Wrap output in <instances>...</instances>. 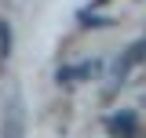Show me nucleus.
<instances>
[{
    "mask_svg": "<svg viewBox=\"0 0 146 138\" xmlns=\"http://www.w3.org/2000/svg\"><path fill=\"white\" fill-rule=\"evenodd\" d=\"M106 131L113 138H135L139 135V116L128 113V109H121V113H113V116L106 120Z\"/></svg>",
    "mask_w": 146,
    "mask_h": 138,
    "instance_id": "1",
    "label": "nucleus"
},
{
    "mask_svg": "<svg viewBox=\"0 0 146 138\" xmlns=\"http://www.w3.org/2000/svg\"><path fill=\"white\" fill-rule=\"evenodd\" d=\"M22 120H26V113H22V95H11V102L4 109V138H22Z\"/></svg>",
    "mask_w": 146,
    "mask_h": 138,
    "instance_id": "2",
    "label": "nucleus"
},
{
    "mask_svg": "<svg viewBox=\"0 0 146 138\" xmlns=\"http://www.w3.org/2000/svg\"><path fill=\"white\" fill-rule=\"evenodd\" d=\"M99 76V62H80V66H62L58 69V84H84V80H95Z\"/></svg>",
    "mask_w": 146,
    "mask_h": 138,
    "instance_id": "3",
    "label": "nucleus"
},
{
    "mask_svg": "<svg viewBox=\"0 0 146 138\" xmlns=\"http://www.w3.org/2000/svg\"><path fill=\"white\" fill-rule=\"evenodd\" d=\"M7 55H11V26L0 18V62H7Z\"/></svg>",
    "mask_w": 146,
    "mask_h": 138,
    "instance_id": "4",
    "label": "nucleus"
}]
</instances>
